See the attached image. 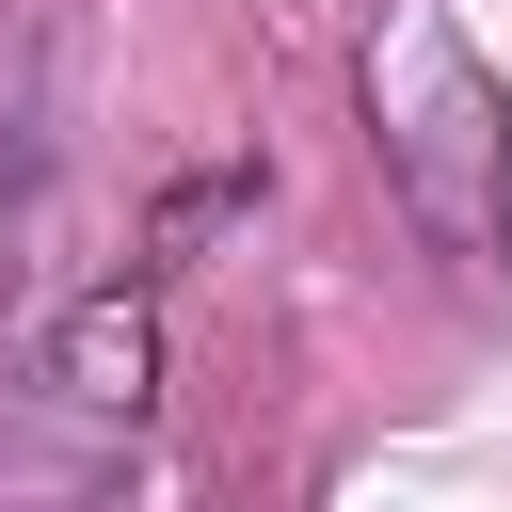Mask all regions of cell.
I'll use <instances>...</instances> for the list:
<instances>
[{"mask_svg":"<svg viewBox=\"0 0 512 512\" xmlns=\"http://www.w3.org/2000/svg\"><path fill=\"white\" fill-rule=\"evenodd\" d=\"M368 128H384V176H400L416 240L464 256V272H496L512 256V96H496V64L464 48L448 0H384V32H368Z\"/></svg>","mask_w":512,"mask_h":512,"instance_id":"1","label":"cell"},{"mask_svg":"<svg viewBox=\"0 0 512 512\" xmlns=\"http://www.w3.org/2000/svg\"><path fill=\"white\" fill-rule=\"evenodd\" d=\"M144 368H160L144 304H128V288L80 304V320L0 384V480H96V464L144 432Z\"/></svg>","mask_w":512,"mask_h":512,"instance_id":"2","label":"cell"}]
</instances>
